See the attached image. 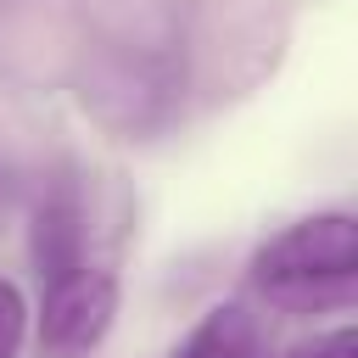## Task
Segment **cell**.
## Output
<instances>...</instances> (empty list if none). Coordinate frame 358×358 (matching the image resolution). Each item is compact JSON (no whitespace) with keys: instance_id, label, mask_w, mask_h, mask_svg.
Returning <instances> with one entry per match:
<instances>
[{"instance_id":"obj_4","label":"cell","mask_w":358,"mask_h":358,"mask_svg":"<svg viewBox=\"0 0 358 358\" xmlns=\"http://www.w3.org/2000/svg\"><path fill=\"white\" fill-rule=\"evenodd\" d=\"M173 358H257V330L241 308H213L185 341Z\"/></svg>"},{"instance_id":"obj_5","label":"cell","mask_w":358,"mask_h":358,"mask_svg":"<svg viewBox=\"0 0 358 358\" xmlns=\"http://www.w3.org/2000/svg\"><path fill=\"white\" fill-rule=\"evenodd\" d=\"M22 336H28V302L11 280H0V358H17Z\"/></svg>"},{"instance_id":"obj_6","label":"cell","mask_w":358,"mask_h":358,"mask_svg":"<svg viewBox=\"0 0 358 358\" xmlns=\"http://www.w3.org/2000/svg\"><path fill=\"white\" fill-rule=\"evenodd\" d=\"M291 358H358V336L352 330H330V336H319L313 347H302Z\"/></svg>"},{"instance_id":"obj_2","label":"cell","mask_w":358,"mask_h":358,"mask_svg":"<svg viewBox=\"0 0 358 358\" xmlns=\"http://www.w3.org/2000/svg\"><path fill=\"white\" fill-rule=\"evenodd\" d=\"M117 313V268L78 257L62 274H45L39 291V358H90Z\"/></svg>"},{"instance_id":"obj_1","label":"cell","mask_w":358,"mask_h":358,"mask_svg":"<svg viewBox=\"0 0 358 358\" xmlns=\"http://www.w3.org/2000/svg\"><path fill=\"white\" fill-rule=\"evenodd\" d=\"M358 274V218L308 213L252 252V285L274 302H313Z\"/></svg>"},{"instance_id":"obj_3","label":"cell","mask_w":358,"mask_h":358,"mask_svg":"<svg viewBox=\"0 0 358 358\" xmlns=\"http://www.w3.org/2000/svg\"><path fill=\"white\" fill-rule=\"evenodd\" d=\"M78 257H90L84 252V207H78L73 185H56L39 201V218H34V263H39V280L73 268Z\"/></svg>"}]
</instances>
